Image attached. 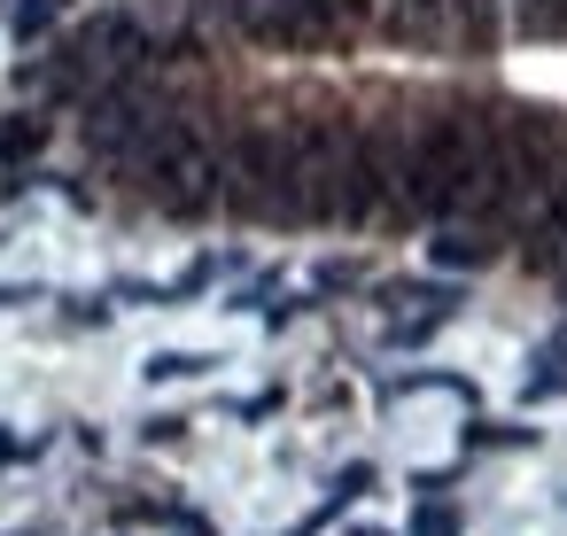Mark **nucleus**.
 Returning <instances> with one entry per match:
<instances>
[{"instance_id": "f257e3e1", "label": "nucleus", "mask_w": 567, "mask_h": 536, "mask_svg": "<svg viewBox=\"0 0 567 536\" xmlns=\"http://www.w3.org/2000/svg\"><path fill=\"white\" fill-rule=\"evenodd\" d=\"M125 172H133V187H141L156 210H172V218H203V210L226 203V141H218L203 117H164V125L125 156Z\"/></svg>"}]
</instances>
